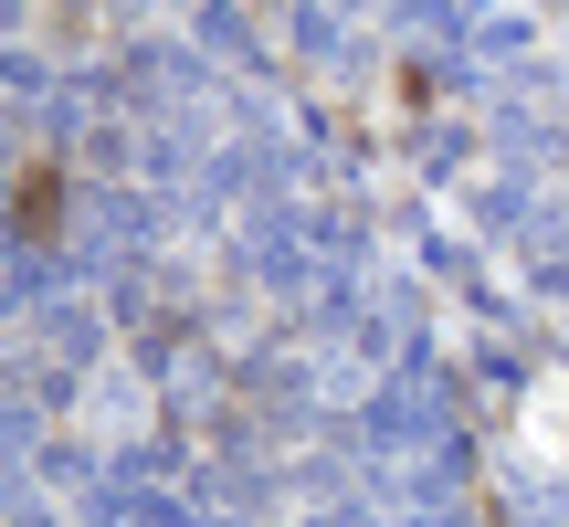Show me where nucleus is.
<instances>
[{"mask_svg":"<svg viewBox=\"0 0 569 527\" xmlns=\"http://www.w3.org/2000/svg\"><path fill=\"white\" fill-rule=\"evenodd\" d=\"M21 222L53 232V169H32V180H21Z\"/></svg>","mask_w":569,"mask_h":527,"instance_id":"1","label":"nucleus"}]
</instances>
